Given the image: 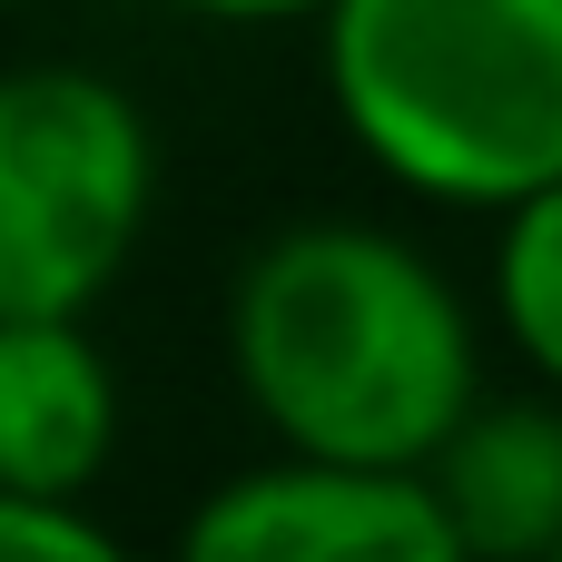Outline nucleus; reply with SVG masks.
<instances>
[{
  "label": "nucleus",
  "instance_id": "1",
  "mask_svg": "<svg viewBox=\"0 0 562 562\" xmlns=\"http://www.w3.org/2000/svg\"><path fill=\"white\" fill-rule=\"evenodd\" d=\"M227 366L257 425L296 454L435 464L484 395V336L445 267L366 217L277 227L227 296Z\"/></svg>",
  "mask_w": 562,
  "mask_h": 562
},
{
  "label": "nucleus",
  "instance_id": "2",
  "mask_svg": "<svg viewBox=\"0 0 562 562\" xmlns=\"http://www.w3.org/2000/svg\"><path fill=\"white\" fill-rule=\"evenodd\" d=\"M346 138L435 207L504 217L562 178V0H326Z\"/></svg>",
  "mask_w": 562,
  "mask_h": 562
},
{
  "label": "nucleus",
  "instance_id": "3",
  "mask_svg": "<svg viewBox=\"0 0 562 562\" xmlns=\"http://www.w3.org/2000/svg\"><path fill=\"white\" fill-rule=\"evenodd\" d=\"M158 138L79 59L0 69V316H89L148 237Z\"/></svg>",
  "mask_w": 562,
  "mask_h": 562
},
{
  "label": "nucleus",
  "instance_id": "4",
  "mask_svg": "<svg viewBox=\"0 0 562 562\" xmlns=\"http://www.w3.org/2000/svg\"><path fill=\"white\" fill-rule=\"evenodd\" d=\"M198 562H454L425 464H346L277 445L188 514Z\"/></svg>",
  "mask_w": 562,
  "mask_h": 562
},
{
  "label": "nucleus",
  "instance_id": "5",
  "mask_svg": "<svg viewBox=\"0 0 562 562\" xmlns=\"http://www.w3.org/2000/svg\"><path fill=\"white\" fill-rule=\"evenodd\" d=\"M435 504L454 524V562H562V395H474L435 445Z\"/></svg>",
  "mask_w": 562,
  "mask_h": 562
},
{
  "label": "nucleus",
  "instance_id": "6",
  "mask_svg": "<svg viewBox=\"0 0 562 562\" xmlns=\"http://www.w3.org/2000/svg\"><path fill=\"white\" fill-rule=\"evenodd\" d=\"M119 454V375L79 316H0V484L89 494Z\"/></svg>",
  "mask_w": 562,
  "mask_h": 562
},
{
  "label": "nucleus",
  "instance_id": "7",
  "mask_svg": "<svg viewBox=\"0 0 562 562\" xmlns=\"http://www.w3.org/2000/svg\"><path fill=\"white\" fill-rule=\"evenodd\" d=\"M494 316L514 336V356L562 395V178L504 207V247H494Z\"/></svg>",
  "mask_w": 562,
  "mask_h": 562
},
{
  "label": "nucleus",
  "instance_id": "8",
  "mask_svg": "<svg viewBox=\"0 0 562 562\" xmlns=\"http://www.w3.org/2000/svg\"><path fill=\"white\" fill-rule=\"evenodd\" d=\"M0 562H109V524L79 494L0 484Z\"/></svg>",
  "mask_w": 562,
  "mask_h": 562
},
{
  "label": "nucleus",
  "instance_id": "9",
  "mask_svg": "<svg viewBox=\"0 0 562 562\" xmlns=\"http://www.w3.org/2000/svg\"><path fill=\"white\" fill-rule=\"evenodd\" d=\"M168 10H198V20H316L326 0H168Z\"/></svg>",
  "mask_w": 562,
  "mask_h": 562
}]
</instances>
